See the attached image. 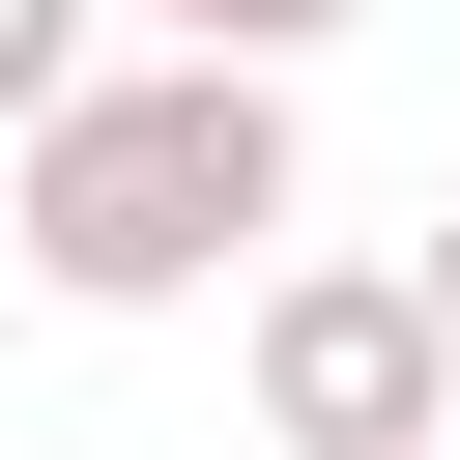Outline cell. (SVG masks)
<instances>
[{
    "mask_svg": "<svg viewBox=\"0 0 460 460\" xmlns=\"http://www.w3.org/2000/svg\"><path fill=\"white\" fill-rule=\"evenodd\" d=\"M402 259H431V316H460V201H431V230H402Z\"/></svg>",
    "mask_w": 460,
    "mask_h": 460,
    "instance_id": "obj_5",
    "label": "cell"
},
{
    "mask_svg": "<svg viewBox=\"0 0 460 460\" xmlns=\"http://www.w3.org/2000/svg\"><path fill=\"white\" fill-rule=\"evenodd\" d=\"M115 29H172V0H115Z\"/></svg>",
    "mask_w": 460,
    "mask_h": 460,
    "instance_id": "obj_7",
    "label": "cell"
},
{
    "mask_svg": "<svg viewBox=\"0 0 460 460\" xmlns=\"http://www.w3.org/2000/svg\"><path fill=\"white\" fill-rule=\"evenodd\" d=\"M431 460H460V431H431Z\"/></svg>",
    "mask_w": 460,
    "mask_h": 460,
    "instance_id": "obj_8",
    "label": "cell"
},
{
    "mask_svg": "<svg viewBox=\"0 0 460 460\" xmlns=\"http://www.w3.org/2000/svg\"><path fill=\"white\" fill-rule=\"evenodd\" d=\"M230 374H259V431H316V460H431V431H460L431 259H259V288H230Z\"/></svg>",
    "mask_w": 460,
    "mask_h": 460,
    "instance_id": "obj_2",
    "label": "cell"
},
{
    "mask_svg": "<svg viewBox=\"0 0 460 460\" xmlns=\"http://www.w3.org/2000/svg\"><path fill=\"white\" fill-rule=\"evenodd\" d=\"M86 58H115V0H0V144H29V115L86 86Z\"/></svg>",
    "mask_w": 460,
    "mask_h": 460,
    "instance_id": "obj_3",
    "label": "cell"
},
{
    "mask_svg": "<svg viewBox=\"0 0 460 460\" xmlns=\"http://www.w3.org/2000/svg\"><path fill=\"white\" fill-rule=\"evenodd\" d=\"M259 460H316V431H259Z\"/></svg>",
    "mask_w": 460,
    "mask_h": 460,
    "instance_id": "obj_6",
    "label": "cell"
},
{
    "mask_svg": "<svg viewBox=\"0 0 460 460\" xmlns=\"http://www.w3.org/2000/svg\"><path fill=\"white\" fill-rule=\"evenodd\" d=\"M288 86L316 58H230V29H115L29 144H0V230H29V288L58 316H201V288H259L288 259Z\"/></svg>",
    "mask_w": 460,
    "mask_h": 460,
    "instance_id": "obj_1",
    "label": "cell"
},
{
    "mask_svg": "<svg viewBox=\"0 0 460 460\" xmlns=\"http://www.w3.org/2000/svg\"><path fill=\"white\" fill-rule=\"evenodd\" d=\"M172 29H230V58H345L374 0H172Z\"/></svg>",
    "mask_w": 460,
    "mask_h": 460,
    "instance_id": "obj_4",
    "label": "cell"
}]
</instances>
